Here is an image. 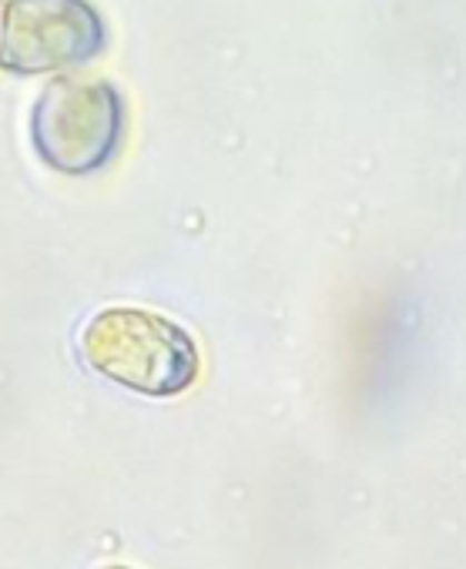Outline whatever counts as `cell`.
Returning a JSON list of instances; mask_svg holds the SVG:
<instances>
[{"label": "cell", "mask_w": 466, "mask_h": 569, "mask_svg": "<svg viewBox=\"0 0 466 569\" xmlns=\"http://www.w3.org/2000/svg\"><path fill=\"white\" fill-rule=\"evenodd\" d=\"M85 362L131 392L168 399L195 386L201 356L195 339L171 319L145 309H105L81 332Z\"/></svg>", "instance_id": "obj_1"}, {"label": "cell", "mask_w": 466, "mask_h": 569, "mask_svg": "<svg viewBox=\"0 0 466 569\" xmlns=\"http://www.w3.org/2000/svg\"><path fill=\"white\" fill-rule=\"evenodd\" d=\"M108 48V24L91 0H4L0 71L34 78L95 61Z\"/></svg>", "instance_id": "obj_3"}, {"label": "cell", "mask_w": 466, "mask_h": 569, "mask_svg": "<svg viewBox=\"0 0 466 569\" xmlns=\"http://www.w3.org/2000/svg\"><path fill=\"white\" fill-rule=\"evenodd\" d=\"M128 111L121 91L105 78H54L41 88L31 111V144L61 174H95L125 144Z\"/></svg>", "instance_id": "obj_2"}, {"label": "cell", "mask_w": 466, "mask_h": 569, "mask_svg": "<svg viewBox=\"0 0 466 569\" xmlns=\"http://www.w3.org/2000/svg\"><path fill=\"white\" fill-rule=\"evenodd\" d=\"M101 569H128V566H101Z\"/></svg>", "instance_id": "obj_4"}]
</instances>
